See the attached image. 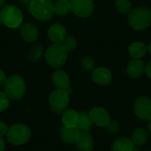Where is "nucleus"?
<instances>
[{
  "label": "nucleus",
  "instance_id": "1",
  "mask_svg": "<svg viewBox=\"0 0 151 151\" xmlns=\"http://www.w3.org/2000/svg\"><path fill=\"white\" fill-rule=\"evenodd\" d=\"M128 23L136 31L145 30L151 24V11L144 6L131 10L128 15Z\"/></svg>",
  "mask_w": 151,
  "mask_h": 151
},
{
  "label": "nucleus",
  "instance_id": "2",
  "mask_svg": "<svg viewBox=\"0 0 151 151\" xmlns=\"http://www.w3.org/2000/svg\"><path fill=\"white\" fill-rule=\"evenodd\" d=\"M28 10L32 16L40 21L50 20L55 13L51 0H31Z\"/></svg>",
  "mask_w": 151,
  "mask_h": 151
},
{
  "label": "nucleus",
  "instance_id": "3",
  "mask_svg": "<svg viewBox=\"0 0 151 151\" xmlns=\"http://www.w3.org/2000/svg\"><path fill=\"white\" fill-rule=\"evenodd\" d=\"M27 90V85L24 79L18 75L13 74L7 78L4 85V92L6 96L12 100H19L22 98Z\"/></svg>",
  "mask_w": 151,
  "mask_h": 151
},
{
  "label": "nucleus",
  "instance_id": "4",
  "mask_svg": "<svg viewBox=\"0 0 151 151\" xmlns=\"http://www.w3.org/2000/svg\"><path fill=\"white\" fill-rule=\"evenodd\" d=\"M1 22L9 28H18L23 21L21 10L12 4L4 5L0 11Z\"/></svg>",
  "mask_w": 151,
  "mask_h": 151
},
{
  "label": "nucleus",
  "instance_id": "5",
  "mask_svg": "<svg viewBox=\"0 0 151 151\" xmlns=\"http://www.w3.org/2000/svg\"><path fill=\"white\" fill-rule=\"evenodd\" d=\"M31 129L25 124H15L9 127L6 134L8 142L16 146L26 144L31 138Z\"/></svg>",
  "mask_w": 151,
  "mask_h": 151
},
{
  "label": "nucleus",
  "instance_id": "6",
  "mask_svg": "<svg viewBox=\"0 0 151 151\" xmlns=\"http://www.w3.org/2000/svg\"><path fill=\"white\" fill-rule=\"evenodd\" d=\"M45 59L50 66L53 68L61 67L67 60V51L62 44L53 43L46 50Z\"/></svg>",
  "mask_w": 151,
  "mask_h": 151
},
{
  "label": "nucleus",
  "instance_id": "7",
  "mask_svg": "<svg viewBox=\"0 0 151 151\" xmlns=\"http://www.w3.org/2000/svg\"><path fill=\"white\" fill-rule=\"evenodd\" d=\"M69 104V94L64 89H55L49 96V105L55 114H62Z\"/></svg>",
  "mask_w": 151,
  "mask_h": 151
},
{
  "label": "nucleus",
  "instance_id": "8",
  "mask_svg": "<svg viewBox=\"0 0 151 151\" xmlns=\"http://www.w3.org/2000/svg\"><path fill=\"white\" fill-rule=\"evenodd\" d=\"M71 12L80 18H88L91 16L95 10L93 0H69Z\"/></svg>",
  "mask_w": 151,
  "mask_h": 151
},
{
  "label": "nucleus",
  "instance_id": "9",
  "mask_svg": "<svg viewBox=\"0 0 151 151\" xmlns=\"http://www.w3.org/2000/svg\"><path fill=\"white\" fill-rule=\"evenodd\" d=\"M135 115L143 121L151 120V98L146 96L138 97L134 104Z\"/></svg>",
  "mask_w": 151,
  "mask_h": 151
},
{
  "label": "nucleus",
  "instance_id": "10",
  "mask_svg": "<svg viewBox=\"0 0 151 151\" xmlns=\"http://www.w3.org/2000/svg\"><path fill=\"white\" fill-rule=\"evenodd\" d=\"M93 125L99 127H105L111 120L110 113L103 107H94L88 112Z\"/></svg>",
  "mask_w": 151,
  "mask_h": 151
},
{
  "label": "nucleus",
  "instance_id": "11",
  "mask_svg": "<svg viewBox=\"0 0 151 151\" xmlns=\"http://www.w3.org/2000/svg\"><path fill=\"white\" fill-rule=\"evenodd\" d=\"M49 39L55 44H61L67 36L65 27L59 23H54L50 25L47 30Z\"/></svg>",
  "mask_w": 151,
  "mask_h": 151
},
{
  "label": "nucleus",
  "instance_id": "12",
  "mask_svg": "<svg viewBox=\"0 0 151 151\" xmlns=\"http://www.w3.org/2000/svg\"><path fill=\"white\" fill-rule=\"evenodd\" d=\"M92 79L99 86H107L112 80V74L106 67H97L92 72Z\"/></svg>",
  "mask_w": 151,
  "mask_h": 151
},
{
  "label": "nucleus",
  "instance_id": "13",
  "mask_svg": "<svg viewBox=\"0 0 151 151\" xmlns=\"http://www.w3.org/2000/svg\"><path fill=\"white\" fill-rule=\"evenodd\" d=\"M20 36L26 42H34L39 36V31L37 27L31 22L24 24L20 28Z\"/></svg>",
  "mask_w": 151,
  "mask_h": 151
},
{
  "label": "nucleus",
  "instance_id": "14",
  "mask_svg": "<svg viewBox=\"0 0 151 151\" xmlns=\"http://www.w3.org/2000/svg\"><path fill=\"white\" fill-rule=\"evenodd\" d=\"M80 134L81 131L77 127H63L59 132V138L63 142L66 144H75L80 136Z\"/></svg>",
  "mask_w": 151,
  "mask_h": 151
},
{
  "label": "nucleus",
  "instance_id": "15",
  "mask_svg": "<svg viewBox=\"0 0 151 151\" xmlns=\"http://www.w3.org/2000/svg\"><path fill=\"white\" fill-rule=\"evenodd\" d=\"M52 81L58 89L67 90L70 88V78L63 70H57L53 73Z\"/></svg>",
  "mask_w": 151,
  "mask_h": 151
},
{
  "label": "nucleus",
  "instance_id": "16",
  "mask_svg": "<svg viewBox=\"0 0 151 151\" xmlns=\"http://www.w3.org/2000/svg\"><path fill=\"white\" fill-rule=\"evenodd\" d=\"M144 70H145L144 62L141 59L134 58L128 63L127 72L129 77L133 79H138L143 74Z\"/></svg>",
  "mask_w": 151,
  "mask_h": 151
},
{
  "label": "nucleus",
  "instance_id": "17",
  "mask_svg": "<svg viewBox=\"0 0 151 151\" xmlns=\"http://www.w3.org/2000/svg\"><path fill=\"white\" fill-rule=\"evenodd\" d=\"M75 145L79 151H92L94 150V139L88 132H81Z\"/></svg>",
  "mask_w": 151,
  "mask_h": 151
},
{
  "label": "nucleus",
  "instance_id": "18",
  "mask_svg": "<svg viewBox=\"0 0 151 151\" xmlns=\"http://www.w3.org/2000/svg\"><path fill=\"white\" fill-rule=\"evenodd\" d=\"M134 145L130 138L121 136L114 140L111 144V151H134Z\"/></svg>",
  "mask_w": 151,
  "mask_h": 151
},
{
  "label": "nucleus",
  "instance_id": "19",
  "mask_svg": "<svg viewBox=\"0 0 151 151\" xmlns=\"http://www.w3.org/2000/svg\"><path fill=\"white\" fill-rule=\"evenodd\" d=\"M130 139L135 148H142L146 144L148 141V133L145 129L137 127L132 132Z\"/></svg>",
  "mask_w": 151,
  "mask_h": 151
},
{
  "label": "nucleus",
  "instance_id": "20",
  "mask_svg": "<svg viewBox=\"0 0 151 151\" xmlns=\"http://www.w3.org/2000/svg\"><path fill=\"white\" fill-rule=\"evenodd\" d=\"M79 119V112H77L75 110L73 109H66L62 113V123L64 127H77Z\"/></svg>",
  "mask_w": 151,
  "mask_h": 151
},
{
  "label": "nucleus",
  "instance_id": "21",
  "mask_svg": "<svg viewBox=\"0 0 151 151\" xmlns=\"http://www.w3.org/2000/svg\"><path fill=\"white\" fill-rule=\"evenodd\" d=\"M147 51H148V46H146L145 43L142 42H133L128 48V52L130 56L137 59H141L143 56H145Z\"/></svg>",
  "mask_w": 151,
  "mask_h": 151
},
{
  "label": "nucleus",
  "instance_id": "22",
  "mask_svg": "<svg viewBox=\"0 0 151 151\" xmlns=\"http://www.w3.org/2000/svg\"><path fill=\"white\" fill-rule=\"evenodd\" d=\"M93 123L89 118L88 113L81 112L79 113V119L77 123V127L81 132H89L92 129Z\"/></svg>",
  "mask_w": 151,
  "mask_h": 151
},
{
  "label": "nucleus",
  "instance_id": "23",
  "mask_svg": "<svg viewBox=\"0 0 151 151\" xmlns=\"http://www.w3.org/2000/svg\"><path fill=\"white\" fill-rule=\"evenodd\" d=\"M54 12L59 16L67 15L71 12V6L69 0H56L53 3Z\"/></svg>",
  "mask_w": 151,
  "mask_h": 151
},
{
  "label": "nucleus",
  "instance_id": "24",
  "mask_svg": "<svg viewBox=\"0 0 151 151\" xmlns=\"http://www.w3.org/2000/svg\"><path fill=\"white\" fill-rule=\"evenodd\" d=\"M115 7L121 13H129L132 4L130 0H115Z\"/></svg>",
  "mask_w": 151,
  "mask_h": 151
},
{
  "label": "nucleus",
  "instance_id": "25",
  "mask_svg": "<svg viewBox=\"0 0 151 151\" xmlns=\"http://www.w3.org/2000/svg\"><path fill=\"white\" fill-rule=\"evenodd\" d=\"M81 66L86 72H93L96 68L95 60L90 57H84L81 60Z\"/></svg>",
  "mask_w": 151,
  "mask_h": 151
},
{
  "label": "nucleus",
  "instance_id": "26",
  "mask_svg": "<svg viewBox=\"0 0 151 151\" xmlns=\"http://www.w3.org/2000/svg\"><path fill=\"white\" fill-rule=\"evenodd\" d=\"M63 45V47L66 50V51H73L76 49L77 47V40L73 37V36H66L65 39L63 41V42L61 43Z\"/></svg>",
  "mask_w": 151,
  "mask_h": 151
},
{
  "label": "nucleus",
  "instance_id": "27",
  "mask_svg": "<svg viewBox=\"0 0 151 151\" xmlns=\"http://www.w3.org/2000/svg\"><path fill=\"white\" fill-rule=\"evenodd\" d=\"M42 48L39 45H35L33 46L29 51V58L34 61L36 62L40 59L41 56H42Z\"/></svg>",
  "mask_w": 151,
  "mask_h": 151
},
{
  "label": "nucleus",
  "instance_id": "28",
  "mask_svg": "<svg viewBox=\"0 0 151 151\" xmlns=\"http://www.w3.org/2000/svg\"><path fill=\"white\" fill-rule=\"evenodd\" d=\"M105 127L107 132L111 134H117L120 132V125L116 120H111Z\"/></svg>",
  "mask_w": 151,
  "mask_h": 151
},
{
  "label": "nucleus",
  "instance_id": "29",
  "mask_svg": "<svg viewBox=\"0 0 151 151\" xmlns=\"http://www.w3.org/2000/svg\"><path fill=\"white\" fill-rule=\"evenodd\" d=\"M10 104V98L4 92H0V112L7 110Z\"/></svg>",
  "mask_w": 151,
  "mask_h": 151
},
{
  "label": "nucleus",
  "instance_id": "30",
  "mask_svg": "<svg viewBox=\"0 0 151 151\" xmlns=\"http://www.w3.org/2000/svg\"><path fill=\"white\" fill-rule=\"evenodd\" d=\"M9 127L6 123L0 121V137H4L7 134Z\"/></svg>",
  "mask_w": 151,
  "mask_h": 151
},
{
  "label": "nucleus",
  "instance_id": "31",
  "mask_svg": "<svg viewBox=\"0 0 151 151\" xmlns=\"http://www.w3.org/2000/svg\"><path fill=\"white\" fill-rule=\"evenodd\" d=\"M144 73H146L147 77L149 79L151 80V61H150L148 64H146L145 65V70H144Z\"/></svg>",
  "mask_w": 151,
  "mask_h": 151
},
{
  "label": "nucleus",
  "instance_id": "32",
  "mask_svg": "<svg viewBox=\"0 0 151 151\" xmlns=\"http://www.w3.org/2000/svg\"><path fill=\"white\" fill-rule=\"evenodd\" d=\"M6 80H7V77H6L5 73L2 70H0V88L1 87H4Z\"/></svg>",
  "mask_w": 151,
  "mask_h": 151
},
{
  "label": "nucleus",
  "instance_id": "33",
  "mask_svg": "<svg viewBox=\"0 0 151 151\" xmlns=\"http://www.w3.org/2000/svg\"><path fill=\"white\" fill-rule=\"evenodd\" d=\"M5 149V143L3 139V137H0V151H4Z\"/></svg>",
  "mask_w": 151,
  "mask_h": 151
},
{
  "label": "nucleus",
  "instance_id": "34",
  "mask_svg": "<svg viewBox=\"0 0 151 151\" xmlns=\"http://www.w3.org/2000/svg\"><path fill=\"white\" fill-rule=\"evenodd\" d=\"M19 1L23 3V4H29L31 2V0H19Z\"/></svg>",
  "mask_w": 151,
  "mask_h": 151
},
{
  "label": "nucleus",
  "instance_id": "35",
  "mask_svg": "<svg viewBox=\"0 0 151 151\" xmlns=\"http://www.w3.org/2000/svg\"><path fill=\"white\" fill-rule=\"evenodd\" d=\"M5 4V0H0V8H2Z\"/></svg>",
  "mask_w": 151,
  "mask_h": 151
},
{
  "label": "nucleus",
  "instance_id": "36",
  "mask_svg": "<svg viewBox=\"0 0 151 151\" xmlns=\"http://www.w3.org/2000/svg\"><path fill=\"white\" fill-rule=\"evenodd\" d=\"M148 128H149V131H150V133L151 134V120L149 121V124H148Z\"/></svg>",
  "mask_w": 151,
  "mask_h": 151
},
{
  "label": "nucleus",
  "instance_id": "37",
  "mask_svg": "<svg viewBox=\"0 0 151 151\" xmlns=\"http://www.w3.org/2000/svg\"><path fill=\"white\" fill-rule=\"evenodd\" d=\"M148 51H149V52L151 54V42H150V43L149 44V46H148Z\"/></svg>",
  "mask_w": 151,
  "mask_h": 151
},
{
  "label": "nucleus",
  "instance_id": "38",
  "mask_svg": "<svg viewBox=\"0 0 151 151\" xmlns=\"http://www.w3.org/2000/svg\"><path fill=\"white\" fill-rule=\"evenodd\" d=\"M1 24H2V22H1V19H0V26H1Z\"/></svg>",
  "mask_w": 151,
  "mask_h": 151
}]
</instances>
